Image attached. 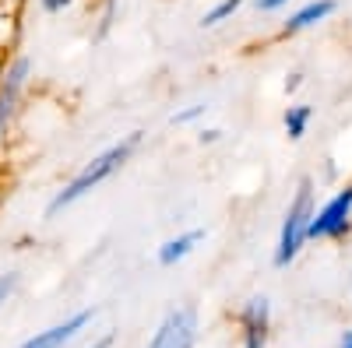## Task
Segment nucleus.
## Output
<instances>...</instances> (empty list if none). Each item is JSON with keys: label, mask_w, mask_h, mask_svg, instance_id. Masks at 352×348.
<instances>
[{"label": "nucleus", "mask_w": 352, "mask_h": 348, "mask_svg": "<svg viewBox=\"0 0 352 348\" xmlns=\"http://www.w3.org/2000/svg\"><path fill=\"white\" fill-rule=\"evenodd\" d=\"M208 240V229L204 225H190V229H180L176 236H166L159 246H155V264L159 268H176L184 264L187 257L197 253V246Z\"/></svg>", "instance_id": "6e6552de"}, {"label": "nucleus", "mask_w": 352, "mask_h": 348, "mask_svg": "<svg viewBox=\"0 0 352 348\" xmlns=\"http://www.w3.org/2000/svg\"><path fill=\"white\" fill-rule=\"evenodd\" d=\"M303 84H307L303 71H289V74H285V81H282V92H285V95H296V92L303 89Z\"/></svg>", "instance_id": "4468645a"}, {"label": "nucleus", "mask_w": 352, "mask_h": 348, "mask_svg": "<svg viewBox=\"0 0 352 348\" xmlns=\"http://www.w3.org/2000/svg\"><path fill=\"white\" fill-rule=\"evenodd\" d=\"M92 321H96V306H85V310L71 313L67 321L53 324V327H46V331H36L32 338H25V341L14 345V348H64L67 341H74Z\"/></svg>", "instance_id": "0eeeda50"}, {"label": "nucleus", "mask_w": 352, "mask_h": 348, "mask_svg": "<svg viewBox=\"0 0 352 348\" xmlns=\"http://www.w3.org/2000/svg\"><path fill=\"white\" fill-rule=\"evenodd\" d=\"M310 124H314V106L310 102H289L282 109V134L292 144H300L310 134Z\"/></svg>", "instance_id": "9d476101"}, {"label": "nucleus", "mask_w": 352, "mask_h": 348, "mask_svg": "<svg viewBox=\"0 0 352 348\" xmlns=\"http://www.w3.org/2000/svg\"><path fill=\"white\" fill-rule=\"evenodd\" d=\"M113 341H116V334L109 331V334H102L99 341H92V345H85V348H113Z\"/></svg>", "instance_id": "a211bd4d"}, {"label": "nucleus", "mask_w": 352, "mask_h": 348, "mask_svg": "<svg viewBox=\"0 0 352 348\" xmlns=\"http://www.w3.org/2000/svg\"><path fill=\"white\" fill-rule=\"evenodd\" d=\"M222 137H226L222 127H201V130H197V144H219Z\"/></svg>", "instance_id": "f3484780"}, {"label": "nucleus", "mask_w": 352, "mask_h": 348, "mask_svg": "<svg viewBox=\"0 0 352 348\" xmlns=\"http://www.w3.org/2000/svg\"><path fill=\"white\" fill-rule=\"evenodd\" d=\"M141 144H144V130H131V134H124L120 141H113V144H106L102 152H96L92 159H88L74 176L56 190L53 197H50V205H46V218H56L60 211H67V208H74L78 200H85L88 194H96L106 180H113L120 169H127V162L141 152Z\"/></svg>", "instance_id": "f257e3e1"}, {"label": "nucleus", "mask_w": 352, "mask_h": 348, "mask_svg": "<svg viewBox=\"0 0 352 348\" xmlns=\"http://www.w3.org/2000/svg\"><path fill=\"white\" fill-rule=\"evenodd\" d=\"M338 348H352V327H349V331H342V338H338Z\"/></svg>", "instance_id": "6ab92c4d"}, {"label": "nucleus", "mask_w": 352, "mask_h": 348, "mask_svg": "<svg viewBox=\"0 0 352 348\" xmlns=\"http://www.w3.org/2000/svg\"><path fill=\"white\" fill-rule=\"evenodd\" d=\"M18 271H4V275H0V306H4L14 292H18Z\"/></svg>", "instance_id": "ddd939ff"}, {"label": "nucleus", "mask_w": 352, "mask_h": 348, "mask_svg": "<svg viewBox=\"0 0 352 348\" xmlns=\"http://www.w3.org/2000/svg\"><path fill=\"white\" fill-rule=\"evenodd\" d=\"M43 14H64L67 8H74V0H36Z\"/></svg>", "instance_id": "2eb2a0df"}, {"label": "nucleus", "mask_w": 352, "mask_h": 348, "mask_svg": "<svg viewBox=\"0 0 352 348\" xmlns=\"http://www.w3.org/2000/svg\"><path fill=\"white\" fill-rule=\"evenodd\" d=\"M0 64H4V60H0Z\"/></svg>", "instance_id": "412c9836"}, {"label": "nucleus", "mask_w": 352, "mask_h": 348, "mask_svg": "<svg viewBox=\"0 0 352 348\" xmlns=\"http://www.w3.org/2000/svg\"><path fill=\"white\" fill-rule=\"evenodd\" d=\"M314 211H317V180H314V176H300V180H296V190H292L289 205H285V211H282L278 236H275V250H272V264H275L278 271L292 268V264L300 260V253L307 250Z\"/></svg>", "instance_id": "f03ea898"}, {"label": "nucleus", "mask_w": 352, "mask_h": 348, "mask_svg": "<svg viewBox=\"0 0 352 348\" xmlns=\"http://www.w3.org/2000/svg\"><path fill=\"white\" fill-rule=\"evenodd\" d=\"M8 4H18V8H21V4H25V0H8Z\"/></svg>", "instance_id": "aec40b11"}, {"label": "nucleus", "mask_w": 352, "mask_h": 348, "mask_svg": "<svg viewBox=\"0 0 352 348\" xmlns=\"http://www.w3.org/2000/svg\"><path fill=\"white\" fill-rule=\"evenodd\" d=\"M208 109H212L208 102H190V106H184V109H176V113L169 116V124H173V127H190V124H197Z\"/></svg>", "instance_id": "f8f14e48"}, {"label": "nucleus", "mask_w": 352, "mask_h": 348, "mask_svg": "<svg viewBox=\"0 0 352 348\" xmlns=\"http://www.w3.org/2000/svg\"><path fill=\"white\" fill-rule=\"evenodd\" d=\"M349 236H352V180H345L320 200L310 222V243H345Z\"/></svg>", "instance_id": "7ed1b4c3"}, {"label": "nucleus", "mask_w": 352, "mask_h": 348, "mask_svg": "<svg viewBox=\"0 0 352 348\" xmlns=\"http://www.w3.org/2000/svg\"><path fill=\"white\" fill-rule=\"evenodd\" d=\"M243 4H247V0H215V4L197 18V25H201V28H219V25H226V21L236 18V14L243 11Z\"/></svg>", "instance_id": "9b49d317"}, {"label": "nucleus", "mask_w": 352, "mask_h": 348, "mask_svg": "<svg viewBox=\"0 0 352 348\" xmlns=\"http://www.w3.org/2000/svg\"><path fill=\"white\" fill-rule=\"evenodd\" d=\"M18 39H21V8L0 0V60L18 53Z\"/></svg>", "instance_id": "1a4fd4ad"}, {"label": "nucleus", "mask_w": 352, "mask_h": 348, "mask_svg": "<svg viewBox=\"0 0 352 348\" xmlns=\"http://www.w3.org/2000/svg\"><path fill=\"white\" fill-rule=\"evenodd\" d=\"M289 4H292V0H254L257 14H278V11H285Z\"/></svg>", "instance_id": "dca6fc26"}, {"label": "nucleus", "mask_w": 352, "mask_h": 348, "mask_svg": "<svg viewBox=\"0 0 352 348\" xmlns=\"http://www.w3.org/2000/svg\"><path fill=\"white\" fill-rule=\"evenodd\" d=\"M335 14H338V0H307V4L292 8L285 14V21L278 25V32H275V43L292 39V36H303V32H310V28H317V25H324Z\"/></svg>", "instance_id": "423d86ee"}, {"label": "nucleus", "mask_w": 352, "mask_h": 348, "mask_svg": "<svg viewBox=\"0 0 352 348\" xmlns=\"http://www.w3.org/2000/svg\"><path fill=\"white\" fill-rule=\"evenodd\" d=\"M197 334H201V313H197V306L180 303V306L166 310V316L159 321L152 341L144 348H194Z\"/></svg>", "instance_id": "20e7f679"}, {"label": "nucleus", "mask_w": 352, "mask_h": 348, "mask_svg": "<svg viewBox=\"0 0 352 348\" xmlns=\"http://www.w3.org/2000/svg\"><path fill=\"white\" fill-rule=\"evenodd\" d=\"M236 327H240V348H268L272 338V299L268 296H250L236 310Z\"/></svg>", "instance_id": "39448f33"}]
</instances>
